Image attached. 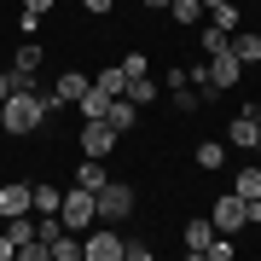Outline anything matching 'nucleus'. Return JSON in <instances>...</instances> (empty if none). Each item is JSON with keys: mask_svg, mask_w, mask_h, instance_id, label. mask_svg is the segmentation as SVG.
<instances>
[{"mask_svg": "<svg viewBox=\"0 0 261 261\" xmlns=\"http://www.w3.org/2000/svg\"><path fill=\"white\" fill-rule=\"evenodd\" d=\"M215 238V221H186V255H203Z\"/></svg>", "mask_w": 261, "mask_h": 261, "instance_id": "obj_16", "label": "nucleus"}, {"mask_svg": "<svg viewBox=\"0 0 261 261\" xmlns=\"http://www.w3.org/2000/svg\"><path fill=\"white\" fill-rule=\"evenodd\" d=\"M226 140H232V145H244V151H255V140H261V128H255V122H250V116L238 111V116H232V128H226Z\"/></svg>", "mask_w": 261, "mask_h": 261, "instance_id": "obj_14", "label": "nucleus"}, {"mask_svg": "<svg viewBox=\"0 0 261 261\" xmlns=\"http://www.w3.org/2000/svg\"><path fill=\"white\" fill-rule=\"evenodd\" d=\"M12 93V70H0V99H6Z\"/></svg>", "mask_w": 261, "mask_h": 261, "instance_id": "obj_32", "label": "nucleus"}, {"mask_svg": "<svg viewBox=\"0 0 261 261\" xmlns=\"http://www.w3.org/2000/svg\"><path fill=\"white\" fill-rule=\"evenodd\" d=\"M255 151H261V140H255Z\"/></svg>", "mask_w": 261, "mask_h": 261, "instance_id": "obj_35", "label": "nucleus"}, {"mask_svg": "<svg viewBox=\"0 0 261 261\" xmlns=\"http://www.w3.org/2000/svg\"><path fill=\"white\" fill-rule=\"evenodd\" d=\"M105 122H111L116 134H134V122H140V105L122 93V99H111V105H105Z\"/></svg>", "mask_w": 261, "mask_h": 261, "instance_id": "obj_8", "label": "nucleus"}, {"mask_svg": "<svg viewBox=\"0 0 261 261\" xmlns=\"http://www.w3.org/2000/svg\"><path fill=\"white\" fill-rule=\"evenodd\" d=\"M105 105H111V99H105L99 87H87V93L75 99V111H82V116H105Z\"/></svg>", "mask_w": 261, "mask_h": 261, "instance_id": "obj_24", "label": "nucleus"}, {"mask_svg": "<svg viewBox=\"0 0 261 261\" xmlns=\"http://www.w3.org/2000/svg\"><path fill=\"white\" fill-rule=\"evenodd\" d=\"M140 6H151V12H168V0H140Z\"/></svg>", "mask_w": 261, "mask_h": 261, "instance_id": "obj_33", "label": "nucleus"}, {"mask_svg": "<svg viewBox=\"0 0 261 261\" xmlns=\"http://www.w3.org/2000/svg\"><path fill=\"white\" fill-rule=\"evenodd\" d=\"M58 221H64V232H87V226L99 221L93 192H87V186H70V192H64V203H58Z\"/></svg>", "mask_w": 261, "mask_h": 261, "instance_id": "obj_2", "label": "nucleus"}, {"mask_svg": "<svg viewBox=\"0 0 261 261\" xmlns=\"http://www.w3.org/2000/svg\"><path fill=\"white\" fill-rule=\"evenodd\" d=\"M244 226H261V197H244Z\"/></svg>", "mask_w": 261, "mask_h": 261, "instance_id": "obj_27", "label": "nucleus"}, {"mask_svg": "<svg viewBox=\"0 0 261 261\" xmlns=\"http://www.w3.org/2000/svg\"><path fill=\"white\" fill-rule=\"evenodd\" d=\"M209 221H215V232H238V226H244V197H238V192H226V197H215V209H209Z\"/></svg>", "mask_w": 261, "mask_h": 261, "instance_id": "obj_6", "label": "nucleus"}, {"mask_svg": "<svg viewBox=\"0 0 261 261\" xmlns=\"http://www.w3.org/2000/svg\"><path fill=\"white\" fill-rule=\"evenodd\" d=\"M134 197H140V192H134V186H122V180H105V186L93 192V203H99V221H128V215H134Z\"/></svg>", "mask_w": 261, "mask_h": 261, "instance_id": "obj_3", "label": "nucleus"}, {"mask_svg": "<svg viewBox=\"0 0 261 261\" xmlns=\"http://www.w3.org/2000/svg\"><path fill=\"white\" fill-rule=\"evenodd\" d=\"M157 93H163V87L151 82V75H134V82H128V99L134 105H157Z\"/></svg>", "mask_w": 261, "mask_h": 261, "instance_id": "obj_20", "label": "nucleus"}, {"mask_svg": "<svg viewBox=\"0 0 261 261\" xmlns=\"http://www.w3.org/2000/svg\"><path fill=\"white\" fill-rule=\"evenodd\" d=\"M122 244H128V238H122L111 221L87 226V232H82V261H122Z\"/></svg>", "mask_w": 261, "mask_h": 261, "instance_id": "obj_4", "label": "nucleus"}, {"mask_svg": "<svg viewBox=\"0 0 261 261\" xmlns=\"http://www.w3.org/2000/svg\"><path fill=\"white\" fill-rule=\"evenodd\" d=\"M197 41H203V58H221V53H232V29H221V23H209Z\"/></svg>", "mask_w": 261, "mask_h": 261, "instance_id": "obj_12", "label": "nucleus"}, {"mask_svg": "<svg viewBox=\"0 0 261 261\" xmlns=\"http://www.w3.org/2000/svg\"><path fill=\"white\" fill-rule=\"evenodd\" d=\"M41 58H47V53H41L35 41H23V47L12 53V70H23V75H29V70H41Z\"/></svg>", "mask_w": 261, "mask_h": 261, "instance_id": "obj_21", "label": "nucleus"}, {"mask_svg": "<svg viewBox=\"0 0 261 261\" xmlns=\"http://www.w3.org/2000/svg\"><path fill=\"white\" fill-rule=\"evenodd\" d=\"M53 261H82V232H64L53 244Z\"/></svg>", "mask_w": 261, "mask_h": 261, "instance_id": "obj_23", "label": "nucleus"}, {"mask_svg": "<svg viewBox=\"0 0 261 261\" xmlns=\"http://www.w3.org/2000/svg\"><path fill=\"white\" fill-rule=\"evenodd\" d=\"M232 192H238V197H261V163H250V168H238Z\"/></svg>", "mask_w": 261, "mask_h": 261, "instance_id": "obj_18", "label": "nucleus"}, {"mask_svg": "<svg viewBox=\"0 0 261 261\" xmlns=\"http://www.w3.org/2000/svg\"><path fill=\"white\" fill-rule=\"evenodd\" d=\"M232 58L238 64H261V35H232Z\"/></svg>", "mask_w": 261, "mask_h": 261, "instance_id": "obj_17", "label": "nucleus"}, {"mask_svg": "<svg viewBox=\"0 0 261 261\" xmlns=\"http://www.w3.org/2000/svg\"><path fill=\"white\" fill-rule=\"evenodd\" d=\"M215 6H226V0H203V12H215Z\"/></svg>", "mask_w": 261, "mask_h": 261, "instance_id": "obj_34", "label": "nucleus"}, {"mask_svg": "<svg viewBox=\"0 0 261 261\" xmlns=\"http://www.w3.org/2000/svg\"><path fill=\"white\" fill-rule=\"evenodd\" d=\"M168 18H174V23H197V18H203V0H168Z\"/></svg>", "mask_w": 261, "mask_h": 261, "instance_id": "obj_19", "label": "nucleus"}, {"mask_svg": "<svg viewBox=\"0 0 261 261\" xmlns=\"http://www.w3.org/2000/svg\"><path fill=\"white\" fill-rule=\"evenodd\" d=\"M215 23H221V29H232V23H238V6H232V0H226V6H215Z\"/></svg>", "mask_w": 261, "mask_h": 261, "instance_id": "obj_25", "label": "nucleus"}, {"mask_svg": "<svg viewBox=\"0 0 261 261\" xmlns=\"http://www.w3.org/2000/svg\"><path fill=\"white\" fill-rule=\"evenodd\" d=\"M87 87H93V82H87L82 70H64V75H58V82H53V99H58V105H75V99L87 93Z\"/></svg>", "mask_w": 261, "mask_h": 261, "instance_id": "obj_10", "label": "nucleus"}, {"mask_svg": "<svg viewBox=\"0 0 261 261\" xmlns=\"http://www.w3.org/2000/svg\"><path fill=\"white\" fill-rule=\"evenodd\" d=\"M122 75H128V82H134V75H145V58H140V53H128V58H122Z\"/></svg>", "mask_w": 261, "mask_h": 261, "instance_id": "obj_26", "label": "nucleus"}, {"mask_svg": "<svg viewBox=\"0 0 261 261\" xmlns=\"http://www.w3.org/2000/svg\"><path fill=\"white\" fill-rule=\"evenodd\" d=\"M93 87H99L105 99H122V93H128V75H122V64H105V70L93 75Z\"/></svg>", "mask_w": 261, "mask_h": 261, "instance_id": "obj_11", "label": "nucleus"}, {"mask_svg": "<svg viewBox=\"0 0 261 261\" xmlns=\"http://www.w3.org/2000/svg\"><path fill=\"white\" fill-rule=\"evenodd\" d=\"M53 6H58V0H23V12H35V18H47Z\"/></svg>", "mask_w": 261, "mask_h": 261, "instance_id": "obj_28", "label": "nucleus"}, {"mask_svg": "<svg viewBox=\"0 0 261 261\" xmlns=\"http://www.w3.org/2000/svg\"><path fill=\"white\" fill-rule=\"evenodd\" d=\"M105 180H111V174H105V157H82V168H75V186H87V192H99Z\"/></svg>", "mask_w": 261, "mask_h": 261, "instance_id": "obj_13", "label": "nucleus"}, {"mask_svg": "<svg viewBox=\"0 0 261 261\" xmlns=\"http://www.w3.org/2000/svg\"><path fill=\"white\" fill-rule=\"evenodd\" d=\"M12 215H29V186L23 180H6L0 186V221H12Z\"/></svg>", "mask_w": 261, "mask_h": 261, "instance_id": "obj_9", "label": "nucleus"}, {"mask_svg": "<svg viewBox=\"0 0 261 261\" xmlns=\"http://www.w3.org/2000/svg\"><path fill=\"white\" fill-rule=\"evenodd\" d=\"M58 203H64L58 186H29V209H35V215H58Z\"/></svg>", "mask_w": 261, "mask_h": 261, "instance_id": "obj_15", "label": "nucleus"}, {"mask_svg": "<svg viewBox=\"0 0 261 261\" xmlns=\"http://www.w3.org/2000/svg\"><path fill=\"white\" fill-rule=\"evenodd\" d=\"M238 82H244V64H238L232 53H221V58H209V87H215V93H232Z\"/></svg>", "mask_w": 261, "mask_h": 261, "instance_id": "obj_7", "label": "nucleus"}, {"mask_svg": "<svg viewBox=\"0 0 261 261\" xmlns=\"http://www.w3.org/2000/svg\"><path fill=\"white\" fill-rule=\"evenodd\" d=\"M244 116H250V122H255V128H261V99H255V105H244Z\"/></svg>", "mask_w": 261, "mask_h": 261, "instance_id": "obj_31", "label": "nucleus"}, {"mask_svg": "<svg viewBox=\"0 0 261 261\" xmlns=\"http://www.w3.org/2000/svg\"><path fill=\"white\" fill-rule=\"evenodd\" d=\"M226 163V145L221 140H203V145H197V168H221Z\"/></svg>", "mask_w": 261, "mask_h": 261, "instance_id": "obj_22", "label": "nucleus"}, {"mask_svg": "<svg viewBox=\"0 0 261 261\" xmlns=\"http://www.w3.org/2000/svg\"><path fill=\"white\" fill-rule=\"evenodd\" d=\"M87 12H93V18H105V12H116V0H82Z\"/></svg>", "mask_w": 261, "mask_h": 261, "instance_id": "obj_29", "label": "nucleus"}, {"mask_svg": "<svg viewBox=\"0 0 261 261\" xmlns=\"http://www.w3.org/2000/svg\"><path fill=\"white\" fill-rule=\"evenodd\" d=\"M116 140H122V134H116L105 116H87V122H82V151H87V157H111Z\"/></svg>", "mask_w": 261, "mask_h": 261, "instance_id": "obj_5", "label": "nucleus"}, {"mask_svg": "<svg viewBox=\"0 0 261 261\" xmlns=\"http://www.w3.org/2000/svg\"><path fill=\"white\" fill-rule=\"evenodd\" d=\"M58 111V99H53V87H12L6 99H0V128L12 134V140H29V134L41 128V122H47Z\"/></svg>", "mask_w": 261, "mask_h": 261, "instance_id": "obj_1", "label": "nucleus"}, {"mask_svg": "<svg viewBox=\"0 0 261 261\" xmlns=\"http://www.w3.org/2000/svg\"><path fill=\"white\" fill-rule=\"evenodd\" d=\"M12 255H18V244H12V238H6V226H0V261H12Z\"/></svg>", "mask_w": 261, "mask_h": 261, "instance_id": "obj_30", "label": "nucleus"}]
</instances>
